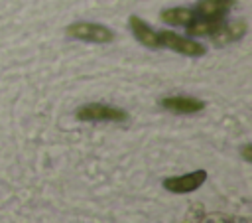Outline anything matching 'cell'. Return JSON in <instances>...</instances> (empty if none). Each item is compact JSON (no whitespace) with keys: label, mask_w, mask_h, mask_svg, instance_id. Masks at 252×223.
Listing matches in <instances>:
<instances>
[{"label":"cell","mask_w":252,"mask_h":223,"mask_svg":"<svg viewBox=\"0 0 252 223\" xmlns=\"http://www.w3.org/2000/svg\"><path fill=\"white\" fill-rule=\"evenodd\" d=\"M67 36L83 39V41H94V43H108L114 39V34L102 26V24H93V22H75L67 28Z\"/></svg>","instance_id":"cell-2"},{"label":"cell","mask_w":252,"mask_h":223,"mask_svg":"<svg viewBox=\"0 0 252 223\" xmlns=\"http://www.w3.org/2000/svg\"><path fill=\"white\" fill-rule=\"evenodd\" d=\"M244 32H246V24L244 22H232V24H224L222 22V26L213 34V36H209L217 45H224V43H228V41H234V39H240L242 36H244Z\"/></svg>","instance_id":"cell-8"},{"label":"cell","mask_w":252,"mask_h":223,"mask_svg":"<svg viewBox=\"0 0 252 223\" xmlns=\"http://www.w3.org/2000/svg\"><path fill=\"white\" fill-rule=\"evenodd\" d=\"M207 180V172L205 170H195V172H189L185 176H175V178H165L163 180V187L167 191H173V193H189V191H195L197 187H201Z\"/></svg>","instance_id":"cell-4"},{"label":"cell","mask_w":252,"mask_h":223,"mask_svg":"<svg viewBox=\"0 0 252 223\" xmlns=\"http://www.w3.org/2000/svg\"><path fill=\"white\" fill-rule=\"evenodd\" d=\"M220 26H222V18H201V16H195L187 24V34L189 36H213Z\"/></svg>","instance_id":"cell-9"},{"label":"cell","mask_w":252,"mask_h":223,"mask_svg":"<svg viewBox=\"0 0 252 223\" xmlns=\"http://www.w3.org/2000/svg\"><path fill=\"white\" fill-rule=\"evenodd\" d=\"M195 18V10L191 8H167L161 12V22L167 26H187Z\"/></svg>","instance_id":"cell-10"},{"label":"cell","mask_w":252,"mask_h":223,"mask_svg":"<svg viewBox=\"0 0 252 223\" xmlns=\"http://www.w3.org/2000/svg\"><path fill=\"white\" fill-rule=\"evenodd\" d=\"M77 118L79 120H110V122H122L128 118L126 111L118 109V107H110V105H102V103H91V105H83L77 111Z\"/></svg>","instance_id":"cell-3"},{"label":"cell","mask_w":252,"mask_h":223,"mask_svg":"<svg viewBox=\"0 0 252 223\" xmlns=\"http://www.w3.org/2000/svg\"><path fill=\"white\" fill-rule=\"evenodd\" d=\"M242 156H244V160H248V162L252 160V146H250V144H246V146L242 148Z\"/></svg>","instance_id":"cell-11"},{"label":"cell","mask_w":252,"mask_h":223,"mask_svg":"<svg viewBox=\"0 0 252 223\" xmlns=\"http://www.w3.org/2000/svg\"><path fill=\"white\" fill-rule=\"evenodd\" d=\"M236 4V0H199L195 4V16L201 18H224V14Z\"/></svg>","instance_id":"cell-6"},{"label":"cell","mask_w":252,"mask_h":223,"mask_svg":"<svg viewBox=\"0 0 252 223\" xmlns=\"http://www.w3.org/2000/svg\"><path fill=\"white\" fill-rule=\"evenodd\" d=\"M163 109L171 111V112H179V114H193V112H199L205 109V103L201 99H195V97H181V95H175V97H163L161 103H159Z\"/></svg>","instance_id":"cell-5"},{"label":"cell","mask_w":252,"mask_h":223,"mask_svg":"<svg viewBox=\"0 0 252 223\" xmlns=\"http://www.w3.org/2000/svg\"><path fill=\"white\" fill-rule=\"evenodd\" d=\"M130 28H132L134 37H136L140 43H144V45H148V47H154V49L161 47L158 32H154L142 18H138V16H130Z\"/></svg>","instance_id":"cell-7"},{"label":"cell","mask_w":252,"mask_h":223,"mask_svg":"<svg viewBox=\"0 0 252 223\" xmlns=\"http://www.w3.org/2000/svg\"><path fill=\"white\" fill-rule=\"evenodd\" d=\"M159 36V43L161 47H167V49H173L181 55H189V57H201L205 55V45H201L199 41L191 39V37H183L175 32H169V30H163V32H158Z\"/></svg>","instance_id":"cell-1"}]
</instances>
